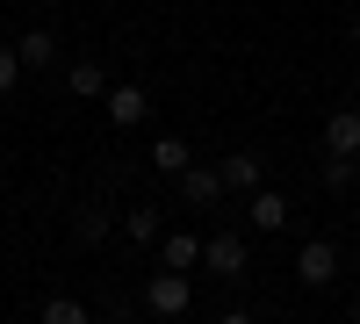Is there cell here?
<instances>
[{
  "label": "cell",
  "mask_w": 360,
  "mask_h": 324,
  "mask_svg": "<svg viewBox=\"0 0 360 324\" xmlns=\"http://www.w3.org/2000/svg\"><path fill=\"white\" fill-rule=\"evenodd\" d=\"M245 267H252L245 231H217V238H209V252H202V274H217V281H245Z\"/></svg>",
  "instance_id": "1"
},
{
  "label": "cell",
  "mask_w": 360,
  "mask_h": 324,
  "mask_svg": "<svg viewBox=\"0 0 360 324\" xmlns=\"http://www.w3.org/2000/svg\"><path fill=\"white\" fill-rule=\"evenodd\" d=\"M144 310H152V317H188V310H195V281L159 267L152 281H144Z\"/></svg>",
  "instance_id": "2"
},
{
  "label": "cell",
  "mask_w": 360,
  "mask_h": 324,
  "mask_svg": "<svg viewBox=\"0 0 360 324\" xmlns=\"http://www.w3.org/2000/svg\"><path fill=\"white\" fill-rule=\"evenodd\" d=\"M324 159H339V166L360 159V108H332L324 115Z\"/></svg>",
  "instance_id": "3"
},
{
  "label": "cell",
  "mask_w": 360,
  "mask_h": 324,
  "mask_svg": "<svg viewBox=\"0 0 360 324\" xmlns=\"http://www.w3.org/2000/svg\"><path fill=\"white\" fill-rule=\"evenodd\" d=\"M295 281L332 288V281H339V245H332V238H310L303 252H295Z\"/></svg>",
  "instance_id": "4"
},
{
  "label": "cell",
  "mask_w": 360,
  "mask_h": 324,
  "mask_svg": "<svg viewBox=\"0 0 360 324\" xmlns=\"http://www.w3.org/2000/svg\"><path fill=\"white\" fill-rule=\"evenodd\" d=\"M202 252H209V238H195V231H166V245H159L166 274H195V267H202Z\"/></svg>",
  "instance_id": "5"
},
{
  "label": "cell",
  "mask_w": 360,
  "mask_h": 324,
  "mask_svg": "<svg viewBox=\"0 0 360 324\" xmlns=\"http://www.w3.org/2000/svg\"><path fill=\"white\" fill-rule=\"evenodd\" d=\"M217 173H224V188H238V195H259V188H266V166H259L252 152H231Z\"/></svg>",
  "instance_id": "6"
},
{
  "label": "cell",
  "mask_w": 360,
  "mask_h": 324,
  "mask_svg": "<svg viewBox=\"0 0 360 324\" xmlns=\"http://www.w3.org/2000/svg\"><path fill=\"white\" fill-rule=\"evenodd\" d=\"M180 195H188V202H195V209H217V202H224L231 188H224V173H217V166H195V173H188V181H180Z\"/></svg>",
  "instance_id": "7"
},
{
  "label": "cell",
  "mask_w": 360,
  "mask_h": 324,
  "mask_svg": "<svg viewBox=\"0 0 360 324\" xmlns=\"http://www.w3.org/2000/svg\"><path fill=\"white\" fill-rule=\"evenodd\" d=\"M15 58H22V72L51 65V58H58V29H22V37H15Z\"/></svg>",
  "instance_id": "8"
},
{
  "label": "cell",
  "mask_w": 360,
  "mask_h": 324,
  "mask_svg": "<svg viewBox=\"0 0 360 324\" xmlns=\"http://www.w3.org/2000/svg\"><path fill=\"white\" fill-rule=\"evenodd\" d=\"M144 115H152V101H144V86L137 79H123L108 94V123H144Z\"/></svg>",
  "instance_id": "9"
},
{
  "label": "cell",
  "mask_w": 360,
  "mask_h": 324,
  "mask_svg": "<svg viewBox=\"0 0 360 324\" xmlns=\"http://www.w3.org/2000/svg\"><path fill=\"white\" fill-rule=\"evenodd\" d=\"M65 86H72V94H79V101H108V94H115V86H108V72L94 65V58H79V65L65 72Z\"/></svg>",
  "instance_id": "10"
},
{
  "label": "cell",
  "mask_w": 360,
  "mask_h": 324,
  "mask_svg": "<svg viewBox=\"0 0 360 324\" xmlns=\"http://www.w3.org/2000/svg\"><path fill=\"white\" fill-rule=\"evenodd\" d=\"M123 238H137V245H166V216L152 209V202H137V209L123 216Z\"/></svg>",
  "instance_id": "11"
},
{
  "label": "cell",
  "mask_w": 360,
  "mask_h": 324,
  "mask_svg": "<svg viewBox=\"0 0 360 324\" xmlns=\"http://www.w3.org/2000/svg\"><path fill=\"white\" fill-rule=\"evenodd\" d=\"M152 166L173 173V181H188V173H195V152H188L180 137H159V144H152Z\"/></svg>",
  "instance_id": "12"
},
{
  "label": "cell",
  "mask_w": 360,
  "mask_h": 324,
  "mask_svg": "<svg viewBox=\"0 0 360 324\" xmlns=\"http://www.w3.org/2000/svg\"><path fill=\"white\" fill-rule=\"evenodd\" d=\"M108 238H115L108 209H79V216H72V245H86V252H94V245H108Z\"/></svg>",
  "instance_id": "13"
},
{
  "label": "cell",
  "mask_w": 360,
  "mask_h": 324,
  "mask_svg": "<svg viewBox=\"0 0 360 324\" xmlns=\"http://www.w3.org/2000/svg\"><path fill=\"white\" fill-rule=\"evenodd\" d=\"M281 223H288V195L259 188V195H252V231H281Z\"/></svg>",
  "instance_id": "14"
},
{
  "label": "cell",
  "mask_w": 360,
  "mask_h": 324,
  "mask_svg": "<svg viewBox=\"0 0 360 324\" xmlns=\"http://www.w3.org/2000/svg\"><path fill=\"white\" fill-rule=\"evenodd\" d=\"M44 324H86V303L79 296H51L44 303Z\"/></svg>",
  "instance_id": "15"
},
{
  "label": "cell",
  "mask_w": 360,
  "mask_h": 324,
  "mask_svg": "<svg viewBox=\"0 0 360 324\" xmlns=\"http://www.w3.org/2000/svg\"><path fill=\"white\" fill-rule=\"evenodd\" d=\"M15 79H22V58H15V44H0V94H15Z\"/></svg>",
  "instance_id": "16"
},
{
  "label": "cell",
  "mask_w": 360,
  "mask_h": 324,
  "mask_svg": "<svg viewBox=\"0 0 360 324\" xmlns=\"http://www.w3.org/2000/svg\"><path fill=\"white\" fill-rule=\"evenodd\" d=\"M224 324H252V317H245V310H224Z\"/></svg>",
  "instance_id": "17"
},
{
  "label": "cell",
  "mask_w": 360,
  "mask_h": 324,
  "mask_svg": "<svg viewBox=\"0 0 360 324\" xmlns=\"http://www.w3.org/2000/svg\"><path fill=\"white\" fill-rule=\"evenodd\" d=\"M346 37H353V44H360V15H353V22H346Z\"/></svg>",
  "instance_id": "18"
},
{
  "label": "cell",
  "mask_w": 360,
  "mask_h": 324,
  "mask_svg": "<svg viewBox=\"0 0 360 324\" xmlns=\"http://www.w3.org/2000/svg\"><path fill=\"white\" fill-rule=\"evenodd\" d=\"M281 324H303V317H281Z\"/></svg>",
  "instance_id": "19"
},
{
  "label": "cell",
  "mask_w": 360,
  "mask_h": 324,
  "mask_svg": "<svg viewBox=\"0 0 360 324\" xmlns=\"http://www.w3.org/2000/svg\"><path fill=\"white\" fill-rule=\"evenodd\" d=\"M353 324H360V303H353Z\"/></svg>",
  "instance_id": "20"
},
{
  "label": "cell",
  "mask_w": 360,
  "mask_h": 324,
  "mask_svg": "<svg viewBox=\"0 0 360 324\" xmlns=\"http://www.w3.org/2000/svg\"><path fill=\"white\" fill-rule=\"evenodd\" d=\"M353 259H360V238H353Z\"/></svg>",
  "instance_id": "21"
},
{
  "label": "cell",
  "mask_w": 360,
  "mask_h": 324,
  "mask_svg": "<svg viewBox=\"0 0 360 324\" xmlns=\"http://www.w3.org/2000/svg\"><path fill=\"white\" fill-rule=\"evenodd\" d=\"M346 324H353V317H346Z\"/></svg>",
  "instance_id": "22"
}]
</instances>
